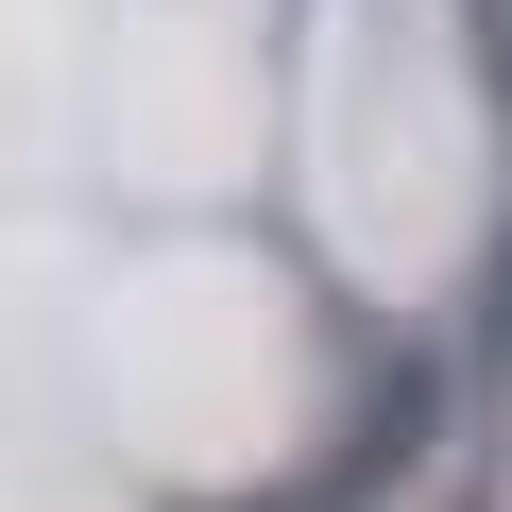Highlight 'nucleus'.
Listing matches in <instances>:
<instances>
[]
</instances>
